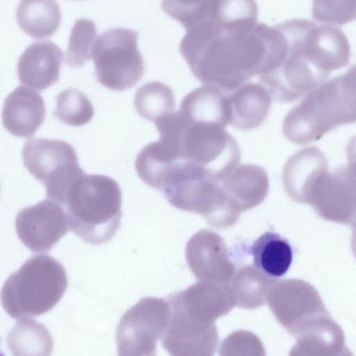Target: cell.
Returning a JSON list of instances; mask_svg holds the SVG:
<instances>
[{
	"label": "cell",
	"instance_id": "cell-6",
	"mask_svg": "<svg viewBox=\"0 0 356 356\" xmlns=\"http://www.w3.org/2000/svg\"><path fill=\"white\" fill-rule=\"evenodd\" d=\"M67 287V276L63 266L48 254H37L6 280L1 303L13 318L35 317L51 310Z\"/></svg>",
	"mask_w": 356,
	"mask_h": 356
},
{
	"label": "cell",
	"instance_id": "cell-11",
	"mask_svg": "<svg viewBox=\"0 0 356 356\" xmlns=\"http://www.w3.org/2000/svg\"><path fill=\"white\" fill-rule=\"evenodd\" d=\"M170 307L176 309L194 321L213 323L236 304L233 290L225 284L202 281L186 290L172 296Z\"/></svg>",
	"mask_w": 356,
	"mask_h": 356
},
{
	"label": "cell",
	"instance_id": "cell-30",
	"mask_svg": "<svg viewBox=\"0 0 356 356\" xmlns=\"http://www.w3.org/2000/svg\"><path fill=\"white\" fill-rule=\"evenodd\" d=\"M74 1H81V0H74Z\"/></svg>",
	"mask_w": 356,
	"mask_h": 356
},
{
	"label": "cell",
	"instance_id": "cell-26",
	"mask_svg": "<svg viewBox=\"0 0 356 356\" xmlns=\"http://www.w3.org/2000/svg\"><path fill=\"white\" fill-rule=\"evenodd\" d=\"M54 115L67 125L83 126L93 117L94 108L81 90L67 89L57 95Z\"/></svg>",
	"mask_w": 356,
	"mask_h": 356
},
{
	"label": "cell",
	"instance_id": "cell-19",
	"mask_svg": "<svg viewBox=\"0 0 356 356\" xmlns=\"http://www.w3.org/2000/svg\"><path fill=\"white\" fill-rule=\"evenodd\" d=\"M179 111L192 120L214 122L225 127L229 124L227 95L211 86H202L187 94Z\"/></svg>",
	"mask_w": 356,
	"mask_h": 356
},
{
	"label": "cell",
	"instance_id": "cell-13",
	"mask_svg": "<svg viewBox=\"0 0 356 356\" xmlns=\"http://www.w3.org/2000/svg\"><path fill=\"white\" fill-rule=\"evenodd\" d=\"M218 342L214 323H202L170 307L168 327L162 336L163 348L174 355H212Z\"/></svg>",
	"mask_w": 356,
	"mask_h": 356
},
{
	"label": "cell",
	"instance_id": "cell-20",
	"mask_svg": "<svg viewBox=\"0 0 356 356\" xmlns=\"http://www.w3.org/2000/svg\"><path fill=\"white\" fill-rule=\"evenodd\" d=\"M19 28L33 39L51 37L61 22L60 8L56 0H20L16 11Z\"/></svg>",
	"mask_w": 356,
	"mask_h": 356
},
{
	"label": "cell",
	"instance_id": "cell-8",
	"mask_svg": "<svg viewBox=\"0 0 356 356\" xmlns=\"http://www.w3.org/2000/svg\"><path fill=\"white\" fill-rule=\"evenodd\" d=\"M24 165L46 188V195L60 204L70 184L84 171L73 147L63 140L32 138L22 152Z\"/></svg>",
	"mask_w": 356,
	"mask_h": 356
},
{
	"label": "cell",
	"instance_id": "cell-2",
	"mask_svg": "<svg viewBox=\"0 0 356 356\" xmlns=\"http://www.w3.org/2000/svg\"><path fill=\"white\" fill-rule=\"evenodd\" d=\"M154 123L172 161L191 162L220 181L239 165L241 149L219 124L192 120L179 111L165 114Z\"/></svg>",
	"mask_w": 356,
	"mask_h": 356
},
{
	"label": "cell",
	"instance_id": "cell-7",
	"mask_svg": "<svg viewBox=\"0 0 356 356\" xmlns=\"http://www.w3.org/2000/svg\"><path fill=\"white\" fill-rule=\"evenodd\" d=\"M138 40V31L122 27L108 29L97 38L92 58L96 78L102 85L122 91L139 82L145 64Z\"/></svg>",
	"mask_w": 356,
	"mask_h": 356
},
{
	"label": "cell",
	"instance_id": "cell-24",
	"mask_svg": "<svg viewBox=\"0 0 356 356\" xmlns=\"http://www.w3.org/2000/svg\"><path fill=\"white\" fill-rule=\"evenodd\" d=\"M8 346L14 354L17 351L39 350L51 353L53 341L46 327L35 321L22 319L16 323L8 337Z\"/></svg>",
	"mask_w": 356,
	"mask_h": 356
},
{
	"label": "cell",
	"instance_id": "cell-29",
	"mask_svg": "<svg viewBox=\"0 0 356 356\" xmlns=\"http://www.w3.org/2000/svg\"><path fill=\"white\" fill-rule=\"evenodd\" d=\"M210 0H162L161 8L185 29L199 17Z\"/></svg>",
	"mask_w": 356,
	"mask_h": 356
},
{
	"label": "cell",
	"instance_id": "cell-22",
	"mask_svg": "<svg viewBox=\"0 0 356 356\" xmlns=\"http://www.w3.org/2000/svg\"><path fill=\"white\" fill-rule=\"evenodd\" d=\"M277 280L268 276L254 266L238 270L232 282L236 305L245 309H254L265 303L270 287Z\"/></svg>",
	"mask_w": 356,
	"mask_h": 356
},
{
	"label": "cell",
	"instance_id": "cell-1",
	"mask_svg": "<svg viewBox=\"0 0 356 356\" xmlns=\"http://www.w3.org/2000/svg\"><path fill=\"white\" fill-rule=\"evenodd\" d=\"M186 30L179 51L204 85L232 92L274 64L277 44L275 25L204 21Z\"/></svg>",
	"mask_w": 356,
	"mask_h": 356
},
{
	"label": "cell",
	"instance_id": "cell-27",
	"mask_svg": "<svg viewBox=\"0 0 356 356\" xmlns=\"http://www.w3.org/2000/svg\"><path fill=\"white\" fill-rule=\"evenodd\" d=\"M312 17L324 24L343 26L356 20V0H312Z\"/></svg>",
	"mask_w": 356,
	"mask_h": 356
},
{
	"label": "cell",
	"instance_id": "cell-28",
	"mask_svg": "<svg viewBox=\"0 0 356 356\" xmlns=\"http://www.w3.org/2000/svg\"><path fill=\"white\" fill-rule=\"evenodd\" d=\"M348 163L333 171L350 213L356 212V135L346 147Z\"/></svg>",
	"mask_w": 356,
	"mask_h": 356
},
{
	"label": "cell",
	"instance_id": "cell-10",
	"mask_svg": "<svg viewBox=\"0 0 356 356\" xmlns=\"http://www.w3.org/2000/svg\"><path fill=\"white\" fill-rule=\"evenodd\" d=\"M15 229L23 244L33 252H47L70 231L63 208L51 200L21 209Z\"/></svg>",
	"mask_w": 356,
	"mask_h": 356
},
{
	"label": "cell",
	"instance_id": "cell-4",
	"mask_svg": "<svg viewBox=\"0 0 356 356\" xmlns=\"http://www.w3.org/2000/svg\"><path fill=\"white\" fill-rule=\"evenodd\" d=\"M282 44L278 60L258 77L277 102L296 101L329 76L309 35V20L293 19L277 24Z\"/></svg>",
	"mask_w": 356,
	"mask_h": 356
},
{
	"label": "cell",
	"instance_id": "cell-12",
	"mask_svg": "<svg viewBox=\"0 0 356 356\" xmlns=\"http://www.w3.org/2000/svg\"><path fill=\"white\" fill-rule=\"evenodd\" d=\"M186 254L197 279L225 284L232 278L234 266L224 241L216 233L203 230L195 234L187 244Z\"/></svg>",
	"mask_w": 356,
	"mask_h": 356
},
{
	"label": "cell",
	"instance_id": "cell-16",
	"mask_svg": "<svg viewBox=\"0 0 356 356\" xmlns=\"http://www.w3.org/2000/svg\"><path fill=\"white\" fill-rule=\"evenodd\" d=\"M45 112L42 96L30 88L19 86L6 98L2 122L10 134L29 138L42 125Z\"/></svg>",
	"mask_w": 356,
	"mask_h": 356
},
{
	"label": "cell",
	"instance_id": "cell-23",
	"mask_svg": "<svg viewBox=\"0 0 356 356\" xmlns=\"http://www.w3.org/2000/svg\"><path fill=\"white\" fill-rule=\"evenodd\" d=\"M134 105L140 116L154 122L161 116L174 111V92L160 81L149 82L138 88Z\"/></svg>",
	"mask_w": 356,
	"mask_h": 356
},
{
	"label": "cell",
	"instance_id": "cell-9",
	"mask_svg": "<svg viewBox=\"0 0 356 356\" xmlns=\"http://www.w3.org/2000/svg\"><path fill=\"white\" fill-rule=\"evenodd\" d=\"M170 318L169 302L152 297L140 299L122 316L117 327L118 355H154Z\"/></svg>",
	"mask_w": 356,
	"mask_h": 356
},
{
	"label": "cell",
	"instance_id": "cell-5",
	"mask_svg": "<svg viewBox=\"0 0 356 356\" xmlns=\"http://www.w3.org/2000/svg\"><path fill=\"white\" fill-rule=\"evenodd\" d=\"M59 204L70 231L85 242H108L120 227L122 193L118 184L107 176L83 173L70 184Z\"/></svg>",
	"mask_w": 356,
	"mask_h": 356
},
{
	"label": "cell",
	"instance_id": "cell-17",
	"mask_svg": "<svg viewBox=\"0 0 356 356\" xmlns=\"http://www.w3.org/2000/svg\"><path fill=\"white\" fill-rule=\"evenodd\" d=\"M230 121L233 127L250 131L259 127L266 119L272 97L267 88L254 82L245 83L227 95Z\"/></svg>",
	"mask_w": 356,
	"mask_h": 356
},
{
	"label": "cell",
	"instance_id": "cell-25",
	"mask_svg": "<svg viewBox=\"0 0 356 356\" xmlns=\"http://www.w3.org/2000/svg\"><path fill=\"white\" fill-rule=\"evenodd\" d=\"M96 25L86 18L77 19L70 31L65 63L70 67H80L92 58L97 36Z\"/></svg>",
	"mask_w": 356,
	"mask_h": 356
},
{
	"label": "cell",
	"instance_id": "cell-15",
	"mask_svg": "<svg viewBox=\"0 0 356 356\" xmlns=\"http://www.w3.org/2000/svg\"><path fill=\"white\" fill-rule=\"evenodd\" d=\"M327 171V160L318 147L302 148L291 156L283 168L284 188L294 201L307 204L314 185Z\"/></svg>",
	"mask_w": 356,
	"mask_h": 356
},
{
	"label": "cell",
	"instance_id": "cell-3",
	"mask_svg": "<svg viewBox=\"0 0 356 356\" xmlns=\"http://www.w3.org/2000/svg\"><path fill=\"white\" fill-rule=\"evenodd\" d=\"M356 122V64L321 83L286 115L282 134L291 143L305 145L326 133Z\"/></svg>",
	"mask_w": 356,
	"mask_h": 356
},
{
	"label": "cell",
	"instance_id": "cell-18",
	"mask_svg": "<svg viewBox=\"0 0 356 356\" xmlns=\"http://www.w3.org/2000/svg\"><path fill=\"white\" fill-rule=\"evenodd\" d=\"M221 184L228 197L243 212L265 200L268 193L269 179L261 166L243 164L227 175Z\"/></svg>",
	"mask_w": 356,
	"mask_h": 356
},
{
	"label": "cell",
	"instance_id": "cell-14",
	"mask_svg": "<svg viewBox=\"0 0 356 356\" xmlns=\"http://www.w3.org/2000/svg\"><path fill=\"white\" fill-rule=\"evenodd\" d=\"M63 54L51 41L31 44L18 59L17 72L19 82L42 91L57 83Z\"/></svg>",
	"mask_w": 356,
	"mask_h": 356
},
{
	"label": "cell",
	"instance_id": "cell-21",
	"mask_svg": "<svg viewBox=\"0 0 356 356\" xmlns=\"http://www.w3.org/2000/svg\"><path fill=\"white\" fill-rule=\"evenodd\" d=\"M250 252L254 266L275 279L285 275L293 261V249L290 243L273 232L261 234L253 243Z\"/></svg>",
	"mask_w": 356,
	"mask_h": 356
}]
</instances>
